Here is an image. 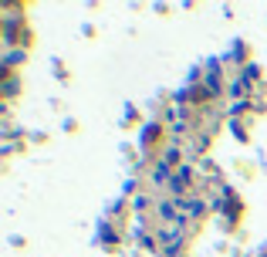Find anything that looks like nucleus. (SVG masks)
Returning <instances> with one entry per match:
<instances>
[]
</instances>
